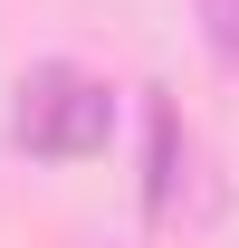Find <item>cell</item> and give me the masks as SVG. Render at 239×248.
I'll return each instance as SVG.
<instances>
[{
    "mask_svg": "<svg viewBox=\"0 0 239 248\" xmlns=\"http://www.w3.org/2000/svg\"><path fill=\"white\" fill-rule=\"evenodd\" d=\"M144 134H153V153H144V210L163 219V210H172V191H182V115L163 105V95H153Z\"/></svg>",
    "mask_w": 239,
    "mask_h": 248,
    "instance_id": "obj_2",
    "label": "cell"
},
{
    "mask_svg": "<svg viewBox=\"0 0 239 248\" xmlns=\"http://www.w3.org/2000/svg\"><path fill=\"white\" fill-rule=\"evenodd\" d=\"M10 134H19V153H38V162H86V153H105V134H115V95L96 86L86 67L48 58V67L19 77Z\"/></svg>",
    "mask_w": 239,
    "mask_h": 248,
    "instance_id": "obj_1",
    "label": "cell"
},
{
    "mask_svg": "<svg viewBox=\"0 0 239 248\" xmlns=\"http://www.w3.org/2000/svg\"><path fill=\"white\" fill-rule=\"evenodd\" d=\"M201 29L220 48V67H239V0H201Z\"/></svg>",
    "mask_w": 239,
    "mask_h": 248,
    "instance_id": "obj_3",
    "label": "cell"
}]
</instances>
